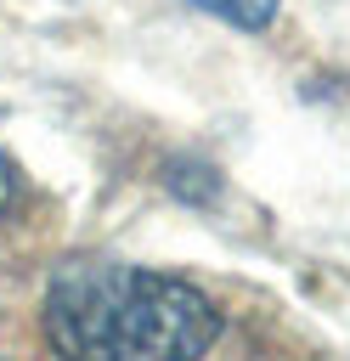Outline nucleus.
Wrapping results in <instances>:
<instances>
[{"label":"nucleus","instance_id":"nucleus-1","mask_svg":"<svg viewBox=\"0 0 350 361\" xmlns=\"http://www.w3.org/2000/svg\"><path fill=\"white\" fill-rule=\"evenodd\" d=\"M45 338L62 355H203L220 338V310L181 276L73 254L45 276Z\"/></svg>","mask_w":350,"mask_h":361},{"label":"nucleus","instance_id":"nucleus-2","mask_svg":"<svg viewBox=\"0 0 350 361\" xmlns=\"http://www.w3.org/2000/svg\"><path fill=\"white\" fill-rule=\"evenodd\" d=\"M192 6H203L209 17L237 23V28H265L277 17V0H192Z\"/></svg>","mask_w":350,"mask_h":361},{"label":"nucleus","instance_id":"nucleus-3","mask_svg":"<svg viewBox=\"0 0 350 361\" xmlns=\"http://www.w3.org/2000/svg\"><path fill=\"white\" fill-rule=\"evenodd\" d=\"M11 197H17V164L0 152V214L11 209Z\"/></svg>","mask_w":350,"mask_h":361}]
</instances>
